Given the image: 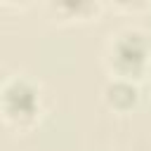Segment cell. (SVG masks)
Here are the masks:
<instances>
[{"label": "cell", "mask_w": 151, "mask_h": 151, "mask_svg": "<svg viewBox=\"0 0 151 151\" xmlns=\"http://www.w3.org/2000/svg\"><path fill=\"white\" fill-rule=\"evenodd\" d=\"M104 66L109 78H125L132 83L146 80L151 71V38L139 26H123L109 33L104 47Z\"/></svg>", "instance_id": "obj_2"}, {"label": "cell", "mask_w": 151, "mask_h": 151, "mask_svg": "<svg viewBox=\"0 0 151 151\" xmlns=\"http://www.w3.org/2000/svg\"><path fill=\"white\" fill-rule=\"evenodd\" d=\"M113 9L130 12V14H142V12L151 9V2H113Z\"/></svg>", "instance_id": "obj_5"}, {"label": "cell", "mask_w": 151, "mask_h": 151, "mask_svg": "<svg viewBox=\"0 0 151 151\" xmlns=\"http://www.w3.org/2000/svg\"><path fill=\"white\" fill-rule=\"evenodd\" d=\"M142 101V85L125 80V78H106L101 85V104L116 113V116H127L132 113Z\"/></svg>", "instance_id": "obj_4"}, {"label": "cell", "mask_w": 151, "mask_h": 151, "mask_svg": "<svg viewBox=\"0 0 151 151\" xmlns=\"http://www.w3.org/2000/svg\"><path fill=\"white\" fill-rule=\"evenodd\" d=\"M149 97H151V83H149Z\"/></svg>", "instance_id": "obj_6"}, {"label": "cell", "mask_w": 151, "mask_h": 151, "mask_svg": "<svg viewBox=\"0 0 151 151\" xmlns=\"http://www.w3.org/2000/svg\"><path fill=\"white\" fill-rule=\"evenodd\" d=\"M47 21L57 26H85L99 21L106 5L99 0H52L42 5Z\"/></svg>", "instance_id": "obj_3"}, {"label": "cell", "mask_w": 151, "mask_h": 151, "mask_svg": "<svg viewBox=\"0 0 151 151\" xmlns=\"http://www.w3.org/2000/svg\"><path fill=\"white\" fill-rule=\"evenodd\" d=\"M47 113V99L42 85L26 76L12 73L0 85V118L2 125L14 134L33 132Z\"/></svg>", "instance_id": "obj_1"}]
</instances>
